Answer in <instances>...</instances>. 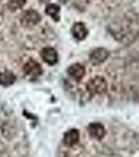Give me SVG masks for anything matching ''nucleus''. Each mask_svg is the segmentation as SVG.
<instances>
[{
  "instance_id": "nucleus-2",
  "label": "nucleus",
  "mask_w": 139,
  "mask_h": 157,
  "mask_svg": "<svg viewBox=\"0 0 139 157\" xmlns=\"http://www.w3.org/2000/svg\"><path fill=\"white\" fill-rule=\"evenodd\" d=\"M20 21L24 27H32L41 21V16L35 10H27L22 14Z\"/></svg>"
},
{
  "instance_id": "nucleus-12",
  "label": "nucleus",
  "mask_w": 139,
  "mask_h": 157,
  "mask_svg": "<svg viewBox=\"0 0 139 157\" xmlns=\"http://www.w3.org/2000/svg\"><path fill=\"white\" fill-rule=\"evenodd\" d=\"M25 3H26V0H9L7 7H9V11L16 12L20 9H22Z\"/></svg>"
},
{
  "instance_id": "nucleus-13",
  "label": "nucleus",
  "mask_w": 139,
  "mask_h": 157,
  "mask_svg": "<svg viewBox=\"0 0 139 157\" xmlns=\"http://www.w3.org/2000/svg\"><path fill=\"white\" fill-rule=\"evenodd\" d=\"M60 1L62 2V3H66V2H68L69 0H60Z\"/></svg>"
},
{
  "instance_id": "nucleus-14",
  "label": "nucleus",
  "mask_w": 139,
  "mask_h": 157,
  "mask_svg": "<svg viewBox=\"0 0 139 157\" xmlns=\"http://www.w3.org/2000/svg\"><path fill=\"white\" fill-rule=\"evenodd\" d=\"M0 1H1V0H0Z\"/></svg>"
},
{
  "instance_id": "nucleus-11",
  "label": "nucleus",
  "mask_w": 139,
  "mask_h": 157,
  "mask_svg": "<svg viewBox=\"0 0 139 157\" xmlns=\"http://www.w3.org/2000/svg\"><path fill=\"white\" fill-rule=\"evenodd\" d=\"M60 6L57 4H48L45 9V13L57 22L60 21Z\"/></svg>"
},
{
  "instance_id": "nucleus-6",
  "label": "nucleus",
  "mask_w": 139,
  "mask_h": 157,
  "mask_svg": "<svg viewBox=\"0 0 139 157\" xmlns=\"http://www.w3.org/2000/svg\"><path fill=\"white\" fill-rule=\"evenodd\" d=\"M71 34L77 40L82 41L88 36V29L83 22H75L71 27Z\"/></svg>"
},
{
  "instance_id": "nucleus-7",
  "label": "nucleus",
  "mask_w": 139,
  "mask_h": 157,
  "mask_svg": "<svg viewBox=\"0 0 139 157\" xmlns=\"http://www.w3.org/2000/svg\"><path fill=\"white\" fill-rule=\"evenodd\" d=\"M88 133L91 137L95 139H102L106 134V130L103 126L100 123H92L88 126Z\"/></svg>"
},
{
  "instance_id": "nucleus-3",
  "label": "nucleus",
  "mask_w": 139,
  "mask_h": 157,
  "mask_svg": "<svg viewBox=\"0 0 139 157\" xmlns=\"http://www.w3.org/2000/svg\"><path fill=\"white\" fill-rule=\"evenodd\" d=\"M23 70H24L25 75H28L30 78H37L42 73L41 65L35 60L27 61L23 66Z\"/></svg>"
},
{
  "instance_id": "nucleus-4",
  "label": "nucleus",
  "mask_w": 139,
  "mask_h": 157,
  "mask_svg": "<svg viewBox=\"0 0 139 157\" xmlns=\"http://www.w3.org/2000/svg\"><path fill=\"white\" fill-rule=\"evenodd\" d=\"M109 55H110L109 52H108L106 48H103V47H100V48H96L90 54V61H91L92 64L100 65L108 59Z\"/></svg>"
},
{
  "instance_id": "nucleus-9",
  "label": "nucleus",
  "mask_w": 139,
  "mask_h": 157,
  "mask_svg": "<svg viewBox=\"0 0 139 157\" xmlns=\"http://www.w3.org/2000/svg\"><path fill=\"white\" fill-rule=\"evenodd\" d=\"M79 139H80V133L77 130L75 129H72V130L67 131L66 133L64 134V144L68 147H72L74 146L75 144L79 143Z\"/></svg>"
},
{
  "instance_id": "nucleus-10",
  "label": "nucleus",
  "mask_w": 139,
  "mask_h": 157,
  "mask_svg": "<svg viewBox=\"0 0 139 157\" xmlns=\"http://www.w3.org/2000/svg\"><path fill=\"white\" fill-rule=\"evenodd\" d=\"M16 81V75H14L12 71H3L0 72V85L2 86H9L14 84Z\"/></svg>"
},
{
  "instance_id": "nucleus-5",
  "label": "nucleus",
  "mask_w": 139,
  "mask_h": 157,
  "mask_svg": "<svg viewBox=\"0 0 139 157\" xmlns=\"http://www.w3.org/2000/svg\"><path fill=\"white\" fill-rule=\"evenodd\" d=\"M40 55H41L42 60L50 66L54 65L58 62V52L52 47H44L41 50Z\"/></svg>"
},
{
  "instance_id": "nucleus-8",
  "label": "nucleus",
  "mask_w": 139,
  "mask_h": 157,
  "mask_svg": "<svg viewBox=\"0 0 139 157\" xmlns=\"http://www.w3.org/2000/svg\"><path fill=\"white\" fill-rule=\"evenodd\" d=\"M67 73L69 75V77H71L72 78L77 81H80L81 78H83V77L85 75V67L82 64L79 63H75L72 64L71 66L68 67Z\"/></svg>"
},
{
  "instance_id": "nucleus-1",
  "label": "nucleus",
  "mask_w": 139,
  "mask_h": 157,
  "mask_svg": "<svg viewBox=\"0 0 139 157\" xmlns=\"http://www.w3.org/2000/svg\"><path fill=\"white\" fill-rule=\"evenodd\" d=\"M87 90L91 94H102V93L106 92L107 90V82L103 77H95L91 78L89 82L87 83Z\"/></svg>"
}]
</instances>
